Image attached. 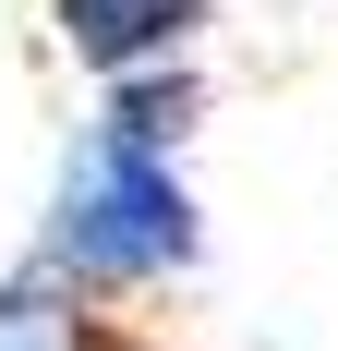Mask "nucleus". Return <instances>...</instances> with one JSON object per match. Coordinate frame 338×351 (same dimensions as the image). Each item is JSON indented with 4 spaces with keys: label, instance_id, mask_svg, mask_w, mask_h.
Listing matches in <instances>:
<instances>
[{
    "label": "nucleus",
    "instance_id": "obj_5",
    "mask_svg": "<svg viewBox=\"0 0 338 351\" xmlns=\"http://www.w3.org/2000/svg\"><path fill=\"white\" fill-rule=\"evenodd\" d=\"M85 351H169V339H145V327H121V315H85Z\"/></svg>",
    "mask_w": 338,
    "mask_h": 351
},
{
    "label": "nucleus",
    "instance_id": "obj_3",
    "mask_svg": "<svg viewBox=\"0 0 338 351\" xmlns=\"http://www.w3.org/2000/svg\"><path fill=\"white\" fill-rule=\"evenodd\" d=\"M205 121V73L194 61H157V73H121V85H97V134L145 145V158H181Z\"/></svg>",
    "mask_w": 338,
    "mask_h": 351
},
{
    "label": "nucleus",
    "instance_id": "obj_4",
    "mask_svg": "<svg viewBox=\"0 0 338 351\" xmlns=\"http://www.w3.org/2000/svg\"><path fill=\"white\" fill-rule=\"evenodd\" d=\"M85 315H97V303H85V291H61L36 254L0 279V351H85Z\"/></svg>",
    "mask_w": 338,
    "mask_h": 351
},
{
    "label": "nucleus",
    "instance_id": "obj_2",
    "mask_svg": "<svg viewBox=\"0 0 338 351\" xmlns=\"http://www.w3.org/2000/svg\"><path fill=\"white\" fill-rule=\"evenodd\" d=\"M205 12L218 0H49V36H61V61H85L97 85H121V73L194 61Z\"/></svg>",
    "mask_w": 338,
    "mask_h": 351
},
{
    "label": "nucleus",
    "instance_id": "obj_1",
    "mask_svg": "<svg viewBox=\"0 0 338 351\" xmlns=\"http://www.w3.org/2000/svg\"><path fill=\"white\" fill-rule=\"evenodd\" d=\"M25 254L85 303H121V291H157L205 254V206L181 182V158H145V145L85 121L61 145V170H49V218H36Z\"/></svg>",
    "mask_w": 338,
    "mask_h": 351
}]
</instances>
